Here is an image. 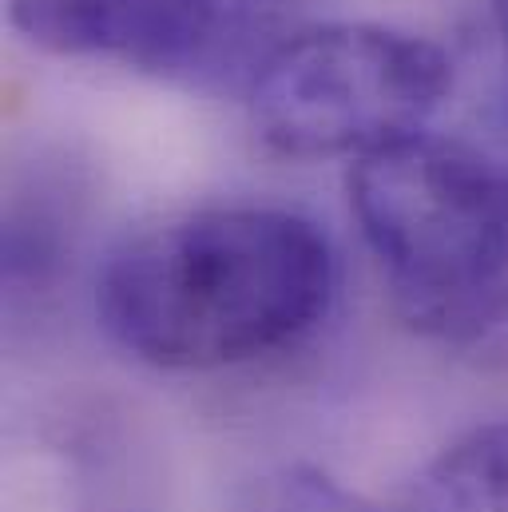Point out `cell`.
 I'll use <instances>...</instances> for the list:
<instances>
[{"mask_svg":"<svg viewBox=\"0 0 508 512\" xmlns=\"http://www.w3.org/2000/svg\"><path fill=\"white\" fill-rule=\"evenodd\" d=\"M334 282V247L306 215L211 207L127 239L100 270L96 314L155 370H223L314 330Z\"/></svg>","mask_w":508,"mask_h":512,"instance_id":"6da1fadb","label":"cell"},{"mask_svg":"<svg viewBox=\"0 0 508 512\" xmlns=\"http://www.w3.org/2000/svg\"><path fill=\"white\" fill-rule=\"evenodd\" d=\"M350 207L397 314L477 350L508 334V171L477 147L413 135L354 163Z\"/></svg>","mask_w":508,"mask_h":512,"instance_id":"7a4b0ae2","label":"cell"},{"mask_svg":"<svg viewBox=\"0 0 508 512\" xmlns=\"http://www.w3.org/2000/svg\"><path fill=\"white\" fill-rule=\"evenodd\" d=\"M453 84L437 44L385 24H322L286 40L247 88L262 147L286 159H366L425 135Z\"/></svg>","mask_w":508,"mask_h":512,"instance_id":"3957f363","label":"cell"},{"mask_svg":"<svg viewBox=\"0 0 508 512\" xmlns=\"http://www.w3.org/2000/svg\"><path fill=\"white\" fill-rule=\"evenodd\" d=\"M8 20L52 56L116 60L171 84L187 72V0H8Z\"/></svg>","mask_w":508,"mask_h":512,"instance_id":"277c9868","label":"cell"},{"mask_svg":"<svg viewBox=\"0 0 508 512\" xmlns=\"http://www.w3.org/2000/svg\"><path fill=\"white\" fill-rule=\"evenodd\" d=\"M187 88H251L266 60L302 32L306 0H187Z\"/></svg>","mask_w":508,"mask_h":512,"instance_id":"5b68a950","label":"cell"},{"mask_svg":"<svg viewBox=\"0 0 508 512\" xmlns=\"http://www.w3.org/2000/svg\"><path fill=\"white\" fill-rule=\"evenodd\" d=\"M374 512H508V421L457 437Z\"/></svg>","mask_w":508,"mask_h":512,"instance_id":"8992f818","label":"cell"},{"mask_svg":"<svg viewBox=\"0 0 508 512\" xmlns=\"http://www.w3.org/2000/svg\"><path fill=\"white\" fill-rule=\"evenodd\" d=\"M493 12H497V28H501V40H505L508 52V0H493Z\"/></svg>","mask_w":508,"mask_h":512,"instance_id":"52a82bcc","label":"cell"}]
</instances>
